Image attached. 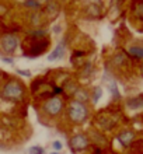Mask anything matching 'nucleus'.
Returning <instances> with one entry per match:
<instances>
[{
    "instance_id": "1",
    "label": "nucleus",
    "mask_w": 143,
    "mask_h": 154,
    "mask_svg": "<svg viewBox=\"0 0 143 154\" xmlns=\"http://www.w3.org/2000/svg\"><path fill=\"white\" fill-rule=\"evenodd\" d=\"M89 116L87 106L80 101H72L69 104V118L74 123H83Z\"/></svg>"
},
{
    "instance_id": "2",
    "label": "nucleus",
    "mask_w": 143,
    "mask_h": 154,
    "mask_svg": "<svg viewBox=\"0 0 143 154\" xmlns=\"http://www.w3.org/2000/svg\"><path fill=\"white\" fill-rule=\"evenodd\" d=\"M3 97L8 101L18 102L24 97V88L20 83L17 81H10L3 87Z\"/></svg>"
},
{
    "instance_id": "3",
    "label": "nucleus",
    "mask_w": 143,
    "mask_h": 154,
    "mask_svg": "<svg viewBox=\"0 0 143 154\" xmlns=\"http://www.w3.org/2000/svg\"><path fill=\"white\" fill-rule=\"evenodd\" d=\"M63 109V101L58 95H53L48 100V101L44 104V111L45 114L49 115V116H58V115L62 112Z\"/></svg>"
},
{
    "instance_id": "4",
    "label": "nucleus",
    "mask_w": 143,
    "mask_h": 154,
    "mask_svg": "<svg viewBox=\"0 0 143 154\" xmlns=\"http://www.w3.org/2000/svg\"><path fill=\"white\" fill-rule=\"evenodd\" d=\"M18 44H20L18 38L16 35H13V34H7V35H4L2 38V48L6 53L16 52V49L18 48Z\"/></svg>"
},
{
    "instance_id": "5",
    "label": "nucleus",
    "mask_w": 143,
    "mask_h": 154,
    "mask_svg": "<svg viewBox=\"0 0 143 154\" xmlns=\"http://www.w3.org/2000/svg\"><path fill=\"white\" fill-rule=\"evenodd\" d=\"M70 147L74 151L86 150L87 147H89V139L84 134H76V136H73V137L70 139Z\"/></svg>"
},
{
    "instance_id": "6",
    "label": "nucleus",
    "mask_w": 143,
    "mask_h": 154,
    "mask_svg": "<svg viewBox=\"0 0 143 154\" xmlns=\"http://www.w3.org/2000/svg\"><path fill=\"white\" fill-rule=\"evenodd\" d=\"M65 52H66V41L62 39L59 44L56 45V48L52 51V53L48 56V60L53 62V60H59L62 57L65 56Z\"/></svg>"
},
{
    "instance_id": "7",
    "label": "nucleus",
    "mask_w": 143,
    "mask_h": 154,
    "mask_svg": "<svg viewBox=\"0 0 143 154\" xmlns=\"http://www.w3.org/2000/svg\"><path fill=\"white\" fill-rule=\"evenodd\" d=\"M133 139H135V133L131 132V130H123V132H121V133L118 134V140L121 142V144H122L123 147L129 146Z\"/></svg>"
},
{
    "instance_id": "8",
    "label": "nucleus",
    "mask_w": 143,
    "mask_h": 154,
    "mask_svg": "<svg viewBox=\"0 0 143 154\" xmlns=\"http://www.w3.org/2000/svg\"><path fill=\"white\" fill-rule=\"evenodd\" d=\"M46 46H48V42H45V41H42V39H38L37 42L34 44L31 52H33V55H41L46 49Z\"/></svg>"
},
{
    "instance_id": "9",
    "label": "nucleus",
    "mask_w": 143,
    "mask_h": 154,
    "mask_svg": "<svg viewBox=\"0 0 143 154\" xmlns=\"http://www.w3.org/2000/svg\"><path fill=\"white\" fill-rule=\"evenodd\" d=\"M128 106L132 108V109H139L143 106V98L142 97H135V98H131L128 101Z\"/></svg>"
},
{
    "instance_id": "10",
    "label": "nucleus",
    "mask_w": 143,
    "mask_h": 154,
    "mask_svg": "<svg viewBox=\"0 0 143 154\" xmlns=\"http://www.w3.org/2000/svg\"><path fill=\"white\" fill-rule=\"evenodd\" d=\"M128 52L129 55L136 59H142L143 57V46H131V48L128 49Z\"/></svg>"
},
{
    "instance_id": "11",
    "label": "nucleus",
    "mask_w": 143,
    "mask_h": 154,
    "mask_svg": "<svg viewBox=\"0 0 143 154\" xmlns=\"http://www.w3.org/2000/svg\"><path fill=\"white\" fill-rule=\"evenodd\" d=\"M74 97H76V101H80V102H83V104H84V101H87V100H89V97H90V95H89V93H87L86 90H76V91H74Z\"/></svg>"
},
{
    "instance_id": "12",
    "label": "nucleus",
    "mask_w": 143,
    "mask_h": 154,
    "mask_svg": "<svg viewBox=\"0 0 143 154\" xmlns=\"http://www.w3.org/2000/svg\"><path fill=\"white\" fill-rule=\"evenodd\" d=\"M30 34H31L34 38H44V37H46L48 31H46V29H34V31H31Z\"/></svg>"
},
{
    "instance_id": "13",
    "label": "nucleus",
    "mask_w": 143,
    "mask_h": 154,
    "mask_svg": "<svg viewBox=\"0 0 143 154\" xmlns=\"http://www.w3.org/2000/svg\"><path fill=\"white\" fill-rule=\"evenodd\" d=\"M101 95H102L101 87H95V88H94V93H93V102H94V104H97L98 100L101 98Z\"/></svg>"
},
{
    "instance_id": "14",
    "label": "nucleus",
    "mask_w": 143,
    "mask_h": 154,
    "mask_svg": "<svg viewBox=\"0 0 143 154\" xmlns=\"http://www.w3.org/2000/svg\"><path fill=\"white\" fill-rule=\"evenodd\" d=\"M25 6L30 8H34V10H38V8L41 7L39 2H37V0H27V2H25Z\"/></svg>"
},
{
    "instance_id": "15",
    "label": "nucleus",
    "mask_w": 143,
    "mask_h": 154,
    "mask_svg": "<svg viewBox=\"0 0 143 154\" xmlns=\"http://www.w3.org/2000/svg\"><path fill=\"white\" fill-rule=\"evenodd\" d=\"M28 153L30 154H44L45 153V150L42 149V147H39V146H34V147H31L28 150Z\"/></svg>"
},
{
    "instance_id": "16",
    "label": "nucleus",
    "mask_w": 143,
    "mask_h": 154,
    "mask_svg": "<svg viewBox=\"0 0 143 154\" xmlns=\"http://www.w3.org/2000/svg\"><path fill=\"white\" fill-rule=\"evenodd\" d=\"M110 90H111V93H114L115 98H119V93H118V90H117V84L115 83H111Z\"/></svg>"
},
{
    "instance_id": "17",
    "label": "nucleus",
    "mask_w": 143,
    "mask_h": 154,
    "mask_svg": "<svg viewBox=\"0 0 143 154\" xmlns=\"http://www.w3.org/2000/svg\"><path fill=\"white\" fill-rule=\"evenodd\" d=\"M56 10H58L56 3H49V4H48V11H49V13H55Z\"/></svg>"
},
{
    "instance_id": "18",
    "label": "nucleus",
    "mask_w": 143,
    "mask_h": 154,
    "mask_svg": "<svg viewBox=\"0 0 143 154\" xmlns=\"http://www.w3.org/2000/svg\"><path fill=\"white\" fill-rule=\"evenodd\" d=\"M52 147L55 149V151H61V150H62V143H61V142H58V140H56V142H53V143H52Z\"/></svg>"
},
{
    "instance_id": "19",
    "label": "nucleus",
    "mask_w": 143,
    "mask_h": 154,
    "mask_svg": "<svg viewBox=\"0 0 143 154\" xmlns=\"http://www.w3.org/2000/svg\"><path fill=\"white\" fill-rule=\"evenodd\" d=\"M17 73L18 74H21V76H25V77H30L31 76V72H30V70H17Z\"/></svg>"
},
{
    "instance_id": "20",
    "label": "nucleus",
    "mask_w": 143,
    "mask_h": 154,
    "mask_svg": "<svg viewBox=\"0 0 143 154\" xmlns=\"http://www.w3.org/2000/svg\"><path fill=\"white\" fill-rule=\"evenodd\" d=\"M0 60H3L4 63H8V65H11L13 62H14L11 57H4V56H0Z\"/></svg>"
},
{
    "instance_id": "21",
    "label": "nucleus",
    "mask_w": 143,
    "mask_h": 154,
    "mask_svg": "<svg viewBox=\"0 0 143 154\" xmlns=\"http://www.w3.org/2000/svg\"><path fill=\"white\" fill-rule=\"evenodd\" d=\"M136 14H138L140 18H143V6H139V7H138V10H136Z\"/></svg>"
},
{
    "instance_id": "22",
    "label": "nucleus",
    "mask_w": 143,
    "mask_h": 154,
    "mask_svg": "<svg viewBox=\"0 0 143 154\" xmlns=\"http://www.w3.org/2000/svg\"><path fill=\"white\" fill-rule=\"evenodd\" d=\"M91 70V65L90 63H87L86 65V69H84V76H89V72Z\"/></svg>"
},
{
    "instance_id": "23",
    "label": "nucleus",
    "mask_w": 143,
    "mask_h": 154,
    "mask_svg": "<svg viewBox=\"0 0 143 154\" xmlns=\"http://www.w3.org/2000/svg\"><path fill=\"white\" fill-rule=\"evenodd\" d=\"M53 31H55V32H59V31H61V27H59V25H56V27L53 28Z\"/></svg>"
},
{
    "instance_id": "24",
    "label": "nucleus",
    "mask_w": 143,
    "mask_h": 154,
    "mask_svg": "<svg viewBox=\"0 0 143 154\" xmlns=\"http://www.w3.org/2000/svg\"><path fill=\"white\" fill-rule=\"evenodd\" d=\"M51 154H59V151H53V153H51Z\"/></svg>"
},
{
    "instance_id": "25",
    "label": "nucleus",
    "mask_w": 143,
    "mask_h": 154,
    "mask_svg": "<svg viewBox=\"0 0 143 154\" xmlns=\"http://www.w3.org/2000/svg\"><path fill=\"white\" fill-rule=\"evenodd\" d=\"M142 73H143V66H142Z\"/></svg>"
}]
</instances>
